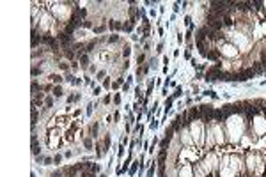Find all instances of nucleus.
Wrapping results in <instances>:
<instances>
[{
  "instance_id": "obj_28",
  "label": "nucleus",
  "mask_w": 266,
  "mask_h": 177,
  "mask_svg": "<svg viewBox=\"0 0 266 177\" xmlns=\"http://www.w3.org/2000/svg\"><path fill=\"white\" fill-rule=\"evenodd\" d=\"M105 30V27H98V29H94V32H103Z\"/></svg>"
},
{
  "instance_id": "obj_23",
  "label": "nucleus",
  "mask_w": 266,
  "mask_h": 177,
  "mask_svg": "<svg viewBox=\"0 0 266 177\" xmlns=\"http://www.w3.org/2000/svg\"><path fill=\"white\" fill-rule=\"evenodd\" d=\"M179 94H183V91H181V89H178V91L174 92V96H172V98H178V96H179Z\"/></svg>"
},
{
  "instance_id": "obj_29",
  "label": "nucleus",
  "mask_w": 266,
  "mask_h": 177,
  "mask_svg": "<svg viewBox=\"0 0 266 177\" xmlns=\"http://www.w3.org/2000/svg\"><path fill=\"white\" fill-rule=\"evenodd\" d=\"M103 76H105V71H99V73H98V78L101 80V78H103Z\"/></svg>"
},
{
  "instance_id": "obj_18",
  "label": "nucleus",
  "mask_w": 266,
  "mask_h": 177,
  "mask_svg": "<svg viewBox=\"0 0 266 177\" xmlns=\"http://www.w3.org/2000/svg\"><path fill=\"white\" fill-rule=\"evenodd\" d=\"M52 163H53V159H52V158H44V163H43V165H52Z\"/></svg>"
},
{
  "instance_id": "obj_14",
  "label": "nucleus",
  "mask_w": 266,
  "mask_h": 177,
  "mask_svg": "<svg viewBox=\"0 0 266 177\" xmlns=\"http://www.w3.org/2000/svg\"><path fill=\"white\" fill-rule=\"evenodd\" d=\"M123 55H124V57H128V55H130V46H124V50H123Z\"/></svg>"
},
{
  "instance_id": "obj_16",
  "label": "nucleus",
  "mask_w": 266,
  "mask_h": 177,
  "mask_svg": "<svg viewBox=\"0 0 266 177\" xmlns=\"http://www.w3.org/2000/svg\"><path fill=\"white\" fill-rule=\"evenodd\" d=\"M153 174H155V163H153V166L149 168V172H147V177H153Z\"/></svg>"
},
{
  "instance_id": "obj_4",
  "label": "nucleus",
  "mask_w": 266,
  "mask_h": 177,
  "mask_svg": "<svg viewBox=\"0 0 266 177\" xmlns=\"http://www.w3.org/2000/svg\"><path fill=\"white\" fill-rule=\"evenodd\" d=\"M36 124H37V110L32 108V128H36Z\"/></svg>"
},
{
  "instance_id": "obj_8",
  "label": "nucleus",
  "mask_w": 266,
  "mask_h": 177,
  "mask_svg": "<svg viewBox=\"0 0 266 177\" xmlns=\"http://www.w3.org/2000/svg\"><path fill=\"white\" fill-rule=\"evenodd\" d=\"M91 133H92V136H96V133H98V124H96V122L91 126Z\"/></svg>"
},
{
  "instance_id": "obj_12",
  "label": "nucleus",
  "mask_w": 266,
  "mask_h": 177,
  "mask_svg": "<svg viewBox=\"0 0 266 177\" xmlns=\"http://www.w3.org/2000/svg\"><path fill=\"white\" fill-rule=\"evenodd\" d=\"M91 172H92V174L99 172V165H91Z\"/></svg>"
},
{
  "instance_id": "obj_24",
  "label": "nucleus",
  "mask_w": 266,
  "mask_h": 177,
  "mask_svg": "<svg viewBox=\"0 0 266 177\" xmlns=\"http://www.w3.org/2000/svg\"><path fill=\"white\" fill-rule=\"evenodd\" d=\"M59 67H61V69H64V71H66V69H68V64H64V62H61V64H59Z\"/></svg>"
},
{
  "instance_id": "obj_7",
  "label": "nucleus",
  "mask_w": 266,
  "mask_h": 177,
  "mask_svg": "<svg viewBox=\"0 0 266 177\" xmlns=\"http://www.w3.org/2000/svg\"><path fill=\"white\" fill-rule=\"evenodd\" d=\"M53 94H55V98H61V96H62V89H61V87H53Z\"/></svg>"
},
{
  "instance_id": "obj_19",
  "label": "nucleus",
  "mask_w": 266,
  "mask_h": 177,
  "mask_svg": "<svg viewBox=\"0 0 266 177\" xmlns=\"http://www.w3.org/2000/svg\"><path fill=\"white\" fill-rule=\"evenodd\" d=\"M103 87H105V89H108V87H110V78H106L105 82H103Z\"/></svg>"
},
{
  "instance_id": "obj_21",
  "label": "nucleus",
  "mask_w": 266,
  "mask_h": 177,
  "mask_svg": "<svg viewBox=\"0 0 266 177\" xmlns=\"http://www.w3.org/2000/svg\"><path fill=\"white\" fill-rule=\"evenodd\" d=\"M66 57H68V59H73V51H69V50H66Z\"/></svg>"
},
{
  "instance_id": "obj_30",
  "label": "nucleus",
  "mask_w": 266,
  "mask_h": 177,
  "mask_svg": "<svg viewBox=\"0 0 266 177\" xmlns=\"http://www.w3.org/2000/svg\"><path fill=\"white\" fill-rule=\"evenodd\" d=\"M82 177H94V174H83Z\"/></svg>"
},
{
  "instance_id": "obj_10",
  "label": "nucleus",
  "mask_w": 266,
  "mask_h": 177,
  "mask_svg": "<svg viewBox=\"0 0 266 177\" xmlns=\"http://www.w3.org/2000/svg\"><path fill=\"white\" fill-rule=\"evenodd\" d=\"M83 145H85L87 149H91V147H92V142L89 140V138H85V140H83Z\"/></svg>"
},
{
  "instance_id": "obj_22",
  "label": "nucleus",
  "mask_w": 266,
  "mask_h": 177,
  "mask_svg": "<svg viewBox=\"0 0 266 177\" xmlns=\"http://www.w3.org/2000/svg\"><path fill=\"white\" fill-rule=\"evenodd\" d=\"M114 103H115V104H119V103H121V96H119V94L115 96V98H114Z\"/></svg>"
},
{
  "instance_id": "obj_3",
  "label": "nucleus",
  "mask_w": 266,
  "mask_h": 177,
  "mask_svg": "<svg viewBox=\"0 0 266 177\" xmlns=\"http://www.w3.org/2000/svg\"><path fill=\"white\" fill-rule=\"evenodd\" d=\"M252 69H254V73H255V74H261L263 71H264V67H263V64H261L259 60L252 64Z\"/></svg>"
},
{
  "instance_id": "obj_1",
  "label": "nucleus",
  "mask_w": 266,
  "mask_h": 177,
  "mask_svg": "<svg viewBox=\"0 0 266 177\" xmlns=\"http://www.w3.org/2000/svg\"><path fill=\"white\" fill-rule=\"evenodd\" d=\"M220 55H222V53H220V50H213V51H208V59H210V60H218V59H220Z\"/></svg>"
},
{
  "instance_id": "obj_27",
  "label": "nucleus",
  "mask_w": 266,
  "mask_h": 177,
  "mask_svg": "<svg viewBox=\"0 0 266 177\" xmlns=\"http://www.w3.org/2000/svg\"><path fill=\"white\" fill-rule=\"evenodd\" d=\"M50 177H62V174H61V172H55V174H52Z\"/></svg>"
},
{
  "instance_id": "obj_9",
  "label": "nucleus",
  "mask_w": 266,
  "mask_h": 177,
  "mask_svg": "<svg viewBox=\"0 0 266 177\" xmlns=\"http://www.w3.org/2000/svg\"><path fill=\"white\" fill-rule=\"evenodd\" d=\"M117 41H119V36H115V34L108 37V43H117Z\"/></svg>"
},
{
  "instance_id": "obj_25",
  "label": "nucleus",
  "mask_w": 266,
  "mask_h": 177,
  "mask_svg": "<svg viewBox=\"0 0 266 177\" xmlns=\"http://www.w3.org/2000/svg\"><path fill=\"white\" fill-rule=\"evenodd\" d=\"M185 23L190 25V23H192V18H190V16H186V18H185Z\"/></svg>"
},
{
  "instance_id": "obj_6",
  "label": "nucleus",
  "mask_w": 266,
  "mask_h": 177,
  "mask_svg": "<svg viewBox=\"0 0 266 177\" xmlns=\"http://www.w3.org/2000/svg\"><path fill=\"white\" fill-rule=\"evenodd\" d=\"M50 82H52V83H53V82H55V83H61L62 78L59 76V74H50Z\"/></svg>"
},
{
  "instance_id": "obj_5",
  "label": "nucleus",
  "mask_w": 266,
  "mask_h": 177,
  "mask_svg": "<svg viewBox=\"0 0 266 177\" xmlns=\"http://www.w3.org/2000/svg\"><path fill=\"white\" fill-rule=\"evenodd\" d=\"M80 62H82V67H87V64H89V57H87V53L80 55Z\"/></svg>"
},
{
  "instance_id": "obj_2",
  "label": "nucleus",
  "mask_w": 266,
  "mask_h": 177,
  "mask_svg": "<svg viewBox=\"0 0 266 177\" xmlns=\"http://www.w3.org/2000/svg\"><path fill=\"white\" fill-rule=\"evenodd\" d=\"M39 151H41V147L37 145V138H36V135H32V153L36 154H39Z\"/></svg>"
},
{
  "instance_id": "obj_17",
  "label": "nucleus",
  "mask_w": 266,
  "mask_h": 177,
  "mask_svg": "<svg viewBox=\"0 0 266 177\" xmlns=\"http://www.w3.org/2000/svg\"><path fill=\"white\" fill-rule=\"evenodd\" d=\"M66 80H68V82H71V83H74V80H76V78H74L73 74H68V76H66Z\"/></svg>"
},
{
  "instance_id": "obj_15",
  "label": "nucleus",
  "mask_w": 266,
  "mask_h": 177,
  "mask_svg": "<svg viewBox=\"0 0 266 177\" xmlns=\"http://www.w3.org/2000/svg\"><path fill=\"white\" fill-rule=\"evenodd\" d=\"M39 73H41V69H37V67H32V76H37Z\"/></svg>"
},
{
  "instance_id": "obj_13",
  "label": "nucleus",
  "mask_w": 266,
  "mask_h": 177,
  "mask_svg": "<svg viewBox=\"0 0 266 177\" xmlns=\"http://www.w3.org/2000/svg\"><path fill=\"white\" fill-rule=\"evenodd\" d=\"M46 106H48V108L53 106V99H52V98H46Z\"/></svg>"
},
{
  "instance_id": "obj_26",
  "label": "nucleus",
  "mask_w": 266,
  "mask_h": 177,
  "mask_svg": "<svg viewBox=\"0 0 266 177\" xmlns=\"http://www.w3.org/2000/svg\"><path fill=\"white\" fill-rule=\"evenodd\" d=\"M144 59H146V55H140V57H138V59H137V62L140 64V62H144Z\"/></svg>"
},
{
  "instance_id": "obj_11",
  "label": "nucleus",
  "mask_w": 266,
  "mask_h": 177,
  "mask_svg": "<svg viewBox=\"0 0 266 177\" xmlns=\"http://www.w3.org/2000/svg\"><path fill=\"white\" fill-rule=\"evenodd\" d=\"M61 159H62V156H61V154H57L55 158H53V163H55V165H59V163H61Z\"/></svg>"
},
{
  "instance_id": "obj_20",
  "label": "nucleus",
  "mask_w": 266,
  "mask_h": 177,
  "mask_svg": "<svg viewBox=\"0 0 266 177\" xmlns=\"http://www.w3.org/2000/svg\"><path fill=\"white\" fill-rule=\"evenodd\" d=\"M101 94V89L99 87H94V96H99Z\"/></svg>"
}]
</instances>
